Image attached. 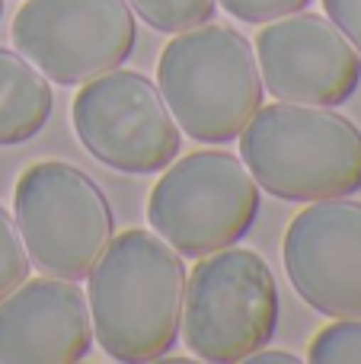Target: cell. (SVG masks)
<instances>
[{"label":"cell","instance_id":"obj_5","mask_svg":"<svg viewBox=\"0 0 361 364\" xmlns=\"http://www.w3.org/2000/svg\"><path fill=\"white\" fill-rule=\"evenodd\" d=\"M13 218L29 262L51 278L83 282L115 237V214L93 176L64 160H42L19 173Z\"/></svg>","mask_w":361,"mask_h":364},{"label":"cell","instance_id":"obj_4","mask_svg":"<svg viewBox=\"0 0 361 364\" xmlns=\"http://www.w3.org/2000/svg\"><path fill=\"white\" fill-rule=\"evenodd\" d=\"M279 326V284L253 250L227 246L198 259L185 282L183 342L192 358L211 364L247 361L266 348Z\"/></svg>","mask_w":361,"mask_h":364},{"label":"cell","instance_id":"obj_15","mask_svg":"<svg viewBox=\"0 0 361 364\" xmlns=\"http://www.w3.org/2000/svg\"><path fill=\"white\" fill-rule=\"evenodd\" d=\"M26 278H29V252L23 233L16 227V218L0 205V301L16 291Z\"/></svg>","mask_w":361,"mask_h":364},{"label":"cell","instance_id":"obj_6","mask_svg":"<svg viewBox=\"0 0 361 364\" xmlns=\"http://www.w3.org/2000/svg\"><path fill=\"white\" fill-rule=\"evenodd\" d=\"M259 182L230 151H195L170 164L147 198V220L183 259L227 250L259 218Z\"/></svg>","mask_w":361,"mask_h":364},{"label":"cell","instance_id":"obj_18","mask_svg":"<svg viewBox=\"0 0 361 364\" xmlns=\"http://www.w3.org/2000/svg\"><path fill=\"white\" fill-rule=\"evenodd\" d=\"M247 361H253V364H301L304 358H298L294 352H253Z\"/></svg>","mask_w":361,"mask_h":364},{"label":"cell","instance_id":"obj_19","mask_svg":"<svg viewBox=\"0 0 361 364\" xmlns=\"http://www.w3.org/2000/svg\"><path fill=\"white\" fill-rule=\"evenodd\" d=\"M0 16H4V0H0Z\"/></svg>","mask_w":361,"mask_h":364},{"label":"cell","instance_id":"obj_13","mask_svg":"<svg viewBox=\"0 0 361 364\" xmlns=\"http://www.w3.org/2000/svg\"><path fill=\"white\" fill-rule=\"evenodd\" d=\"M131 10L157 32H185L215 16L217 0H128Z\"/></svg>","mask_w":361,"mask_h":364},{"label":"cell","instance_id":"obj_7","mask_svg":"<svg viewBox=\"0 0 361 364\" xmlns=\"http://www.w3.org/2000/svg\"><path fill=\"white\" fill-rule=\"evenodd\" d=\"M70 119L83 151L115 173L147 176L166 170L183 147L160 87L138 70L112 68L80 83Z\"/></svg>","mask_w":361,"mask_h":364},{"label":"cell","instance_id":"obj_11","mask_svg":"<svg viewBox=\"0 0 361 364\" xmlns=\"http://www.w3.org/2000/svg\"><path fill=\"white\" fill-rule=\"evenodd\" d=\"M93 348L87 294L68 278H26L0 301V364H74Z\"/></svg>","mask_w":361,"mask_h":364},{"label":"cell","instance_id":"obj_12","mask_svg":"<svg viewBox=\"0 0 361 364\" xmlns=\"http://www.w3.org/2000/svg\"><path fill=\"white\" fill-rule=\"evenodd\" d=\"M55 112L51 80L19 51L0 48V147L32 141Z\"/></svg>","mask_w":361,"mask_h":364},{"label":"cell","instance_id":"obj_17","mask_svg":"<svg viewBox=\"0 0 361 364\" xmlns=\"http://www.w3.org/2000/svg\"><path fill=\"white\" fill-rule=\"evenodd\" d=\"M323 10L361 55V0H323Z\"/></svg>","mask_w":361,"mask_h":364},{"label":"cell","instance_id":"obj_16","mask_svg":"<svg viewBox=\"0 0 361 364\" xmlns=\"http://www.w3.org/2000/svg\"><path fill=\"white\" fill-rule=\"evenodd\" d=\"M313 0H221V6L230 16L243 19V23H272V19L291 16V13L307 10Z\"/></svg>","mask_w":361,"mask_h":364},{"label":"cell","instance_id":"obj_10","mask_svg":"<svg viewBox=\"0 0 361 364\" xmlns=\"http://www.w3.org/2000/svg\"><path fill=\"white\" fill-rule=\"evenodd\" d=\"M281 259L313 310L333 320L361 316V201H311L288 224Z\"/></svg>","mask_w":361,"mask_h":364},{"label":"cell","instance_id":"obj_1","mask_svg":"<svg viewBox=\"0 0 361 364\" xmlns=\"http://www.w3.org/2000/svg\"><path fill=\"white\" fill-rule=\"evenodd\" d=\"M93 339L122 364L157 361L176 346L189 269L153 230L112 237L87 275Z\"/></svg>","mask_w":361,"mask_h":364},{"label":"cell","instance_id":"obj_8","mask_svg":"<svg viewBox=\"0 0 361 364\" xmlns=\"http://www.w3.org/2000/svg\"><path fill=\"white\" fill-rule=\"evenodd\" d=\"M10 36L51 83L80 87L131 58L138 13L128 0H26Z\"/></svg>","mask_w":361,"mask_h":364},{"label":"cell","instance_id":"obj_9","mask_svg":"<svg viewBox=\"0 0 361 364\" xmlns=\"http://www.w3.org/2000/svg\"><path fill=\"white\" fill-rule=\"evenodd\" d=\"M266 93L298 106H343L361 83L358 48L330 16L291 13L272 19L256 38Z\"/></svg>","mask_w":361,"mask_h":364},{"label":"cell","instance_id":"obj_2","mask_svg":"<svg viewBox=\"0 0 361 364\" xmlns=\"http://www.w3.org/2000/svg\"><path fill=\"white\" fill-rule=\"evenodd\" d=\"M240 160L259 188L285 201L361 192V128L330 106H259L240 132Z\"/></svg>","mask_w":361,"mask_h":364},{"label":"cell","instance_id":"obj_14","mask_svg":"<svg viewBox=\"0 0 361 364\" xmlns=\"http://www.w3.org/2000/svg\"><path fill=\"white\" fill-rule=\"evenodd\" d=\"M307 361L313 364H361V316L323 326L311 342Z\"/></svg>","mask_w":361,"mask_h":364},{"label":"cell","instance_id":"obj_3","mask_svg":"<svg viewBox=\"0 0 361 364\" xmlns=\"http://www.w3.org/2000/svg\"><path fill=\"white\" fill-rule=\"evenodd\" d=\"M157 87L183 134L198 144L240 138L266 96L249 38L211 19L166 42L157 64Z\"/></svg>","mask_w":361,"mask_h":364}]
</instances>
